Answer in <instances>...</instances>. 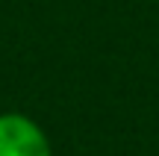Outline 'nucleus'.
Segmentation results:
<instances>
[{"label": "nucleus", "instance_id": "1", "mask_svg": "<svg viewBox=\"0 0 159 156\" xmlns=\"http://www.w3.org/2000/svg\"><path fill=\"white\" fill-rule=\"evenodd\" d=\"M0 156H53V147L30 115L0 112Z\"/></svg>", "mask_w": 159, "mask_h": 156}]
</instances>
